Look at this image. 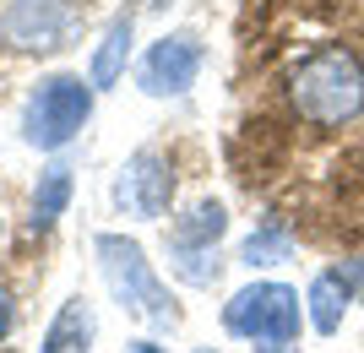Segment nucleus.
Segmentation results:
<instances>
[{"mask_svg":"<svg viewBox=\"0 0 364 353\" xmlns=\"http://www.w3.org/2000/svg\"><path fill=\"white\" fill-rule=\"evenodd\" d=\"M131 353H164V348H152V342H136V348H131Z\"/></svg>","mask_w":364,"mask_h":353,"instance_id":"obj_16","label":"nucleus"},{"mask_svg":"<svg viewBox=\"0 0 364 353\" xmlns=\"http://www.w3.org/2000/svg\"><path fill=\"white\" fill-rule=\"evenodd\" d=\"M87 342H92V310L82 305V299H71V305L55 315V326H49L44 353H87Z\"/></svg>","mask_w":364,"mask_h":353,"instance_id":"obj_12","label":"nucleus"},{"mask_svg":"<svg viewBox=\"0 0 364 353\" xmlns=\"http://www.w3.org/2000/svg\"><path fill=\"white\" fill-rule=\"evenodd\" d=\"M223 229H228V212L218 207V201H201V207H191V212L174 223V250H213L218 239H223Z\"/></svg>","mask_w":364,"mask_h":353,"instance_id":"obj_9","label":"nucleus"},{"mask_svg":"<svg viewBox=\"0 0 364 353\" xmlns=\"http://www.w3.org/2000/svg\"><path fill=\"white\" fill-rule=\"evenodd\" d=\"M131 11H120L114 22H109V33H104V44H98V55H92V87H114L120 82V71H125V55H131Z\"/></svg>","mask_w":364,"mask_h":353,"instance_id":"obj_10","label":"nucleus"},{"mask_svg":"<svg viewBox=\"0 0 364 353\" xmlns=\"http://www.w3.org/2000/svg\"><path fill=\"white\" fill-rule=\"evenodd\" d=\"M98 266H104V277H109V293H114L131 315H141V321H152V326L180 321V310H174L168 288L152 277V266H147V256H141L136 239L104 234V239H98Z\"/></svg>","mask_w":364,"mask_h":353,"instance_id":"obj_2","label":"nucleus"},{"mask_svg":"<svg viewBox=\"0 0 364 353\" xmlns=\"http://www.w3.org/2000/svg\"><path fill=\"white\" fill-rule=\"evenodd\" d=\"M201 353H207V348H201Z\"/></svg>","mask_w":364,"mask_h":353,"instance_id":"obj_17","label":"nucleus"},{"mask_svg":"<svg viewBox=\"0 0 364 353\" xmlns=\"http://www.w3.org/2000/svg\"><path fill=\"white\" fill-rule=\"evenodd\" d=\"M348 299H353V288H348V277H343V266H337V272H321L316 283H310V326H316L321 337H332L337 326H343Z\"/></svg>","mask_w":364,"mask_h":353,"instance_id":"obj_8","label":"nucleus"},{"mask_svg":"<svg viewBox=\"0 0 364 353\" xmlns=\"http://www.w3.org/2000/svg\"><path fill=\"white\" fill-rule=\"evenodd\" d=\"M223 326L234 332V337L283 348V342L299 337V293L283 288V283H250V288H240L234 299H228Z\"/></svg>","mask_w":364,"mask_h":353,"instance_id":"obj_3","label":"nucleus"},{"mask_svg":"<svg viewBox=\"0 0 364 353\" xmlns=\"http://www.w3.org/2000/svg\"><path fill=\"white\" fill-rule=\"evenodd\" d=\"M289 104L299 120L310 125H348L364 109V65L353 60V49L326 44L310 60H299V71L289 77Z\"/></svg>","mask_w":364,"mask_h":353,"instance_id":"obj_1","label":"nucleus"},{"mask_svg":"<svg viewBox=\"0 0 364 353\" xmlns=\"http://www.w3.org/2000/svg\"><path fill=\"white\" fill-rule=\"evenodd\" d=\"M343 277H348V288L364 299V261H348V266H343Z\"/></svg>","mask_w":364,"mask_h":353,"instance_id":"obj_15","label":"nucleus"},{"mask_svg":"<svg viewBox=\"0 0 364 353\" xmlns=\"http://www.w3.org/2000/svg\"><path fill=\"white\" fill-rule=\"evenodd\" d=\"M65 201H71V169L65 163H49L38 174V190H33V234L55 229V217L65 212Z\"/></svg>","mask_w":364,"mask_h":353,"instance_id":"obj_11","label":"nucleus"},{"mask_svg":"<svg viewBox=\"0 0 364 353\" xmlns=\"http://www.w3.org/2000/svg\"><path fill=\"white\" fill-rule=\"evenodd\" d=\"M168 196H174V174H168V158L152 153V147H141L120 169V180H114V201L131 217H164Z\"/></svg>","mask_w":364,"mask_h":353,"instance_id":"obj_5","label":"nucleus"},{"mask_svg":"<svg viewBox=\"0 0 364 353\" xmlns=\"http://www.w3.org/2000/svg\"><path fill=\"white\" fill-rule=\"evenodd\" d=\"M196 71H201V38L196 33H168L141 60V87L152 98H174V92H185L196 82Z\"/></svg>","mask_w":364,"mask_h":353,"instance_id":"obj_6","label":"nucleus"},{"mask_svg":"<svg viewBox=\"0 0 364 353\" xmlns=\"http://www.w3.org/2000/svg\"><path fill=\"white\" fill-rule=\"evenodd\" d=\"M65 28H71V11L60 0H16L0 22L11 49H55L65 38Z\"/></svg>","mask_w":364,"mask_h":353,"instance_id":"obj_7","label":"nucleus"},{"mask_svg":"<svg viewBox=\"0 0 364 353\" xmlns=\"http://www.w3.org/2000/svg\"><path fill=\"white\" fill-rule=\"evenodd\" d=\"M11 288H6V283H0V337H6V332H11Z\"/></svg>","mask_w":364,"mask_h":353,"instance_id":"obj_14","label":"nucleus"},{"mask_svg":"<svg viewBox=\"0 0 364 353\" xmlns=\"http://www.w3.org/2000/svg\"><path fill=\"white\" fill-rule=\"evenodd\" d=\"M245 266H277L294 256V234L283 229V223H267V229H256L250 239H245Z\"/></svg>","mask_w":364,"mask_h":353,"instance_id":"obj_13","label":"nucleus"},{"mask_svg":"<svg viewBox=\"0 0 364 353\" xmlns=\"http://www.w3.org/2000/svg\"><path fill=\"white\" fill-rule=\"evenodd\" d=\"M87 114H92V82L49 77V82H38V92L28 98V120H22V131H28L33 147L55 153V147H65V141L87 125Z\"/></svg>","mask_w":364,"mask_h":353,"instance_id":"obj_4","label":"nucleus"}]
</instances>
